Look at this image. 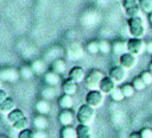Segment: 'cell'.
Listing matches in <instances>:
<instances>
[{
	"label": "cell",
	"instance_id": "6da1fadb",
	"mask_svg": "<svg viewBox=\"0 0 152 138\" xmlns=\"http://www.w3.org/2000/svg\"><path fill=\"white\" fill-rule=\"evenodd\" d=\"M127 25H128V30H129V33L132 34V37L142 38L145 36L146 27H145V23H144L142 18L140 15L139 17L128 18Z\"/></svg>",
	"mask_w": 152,
	"mask_h": 138
},
{
	"label": "cell",
	"instance_id": "7a4b0ae2",
	"mask_svg": "<svg viewBox=\"0 0 152 138\" xmlns=\"http://www.w3.org/2000/svg\"><path fill=\"white\" fill-rule=\"evenodd\" d=\"M76 118H77L80 124L89 125V124L93 123V120L95 118V108L86 102L84 105H82L78 108V111L76 113Z\"/></svg>",
	"mask_w": 152,
	"mask_h": 138
},
{
	"label": "cell",
	"instance_id": "3957f363",
	"mask_svg": "<svg viewBox=\"0 0 152 138\" xmlns=\"http://www.w3.org/2000/svg\"><path fill=\"white\" fill-rule=\"evenodd\" d=\"M104 77L103 73L99 69H91L88 75L86 76V86L87 88H89L90 90H95V89H100V84L102 79Z\"/></svg>",
	"mask_w": 152,
	"mask_h": 138
},
{
	"label": "cell",
	"instance_id": "277c9868",
	"mask_svg": "<svg viewBox=\"0 0 152 138\" xmlns=\"http://www.w3.org/2000/svg\"><path fill=\"white\" fill-rule=\"evenodd\" d=\"M145 49V42L142 40V38H137V37H132L131 39L127 40V50L128 52L133 54V55H140Z\"/></svg>",
	"mask_w": 152,
	"mask_h": 138
},
{
	"label": "cell",
	"instance_id": "5b68a950",
	"mask_svg": "<svg viewBox=\"0 0 152 138\" xmlns=\"http://www.w3.org/2000/svg\"><path fill=\"white\" fill-rule=\"evenodd\" d=\"M86 102L94 108L100 107L103 104V93L100 89L90 90L86 96Z\"/></svg>",
	"mask_w": 152,
	"mask_h": 138
},
{
	"label": "cell",
	"instance_id": "8992f818",
	"mask_svg": "<svg viewBox=\"0 0 152 138\" xmlns=\"http://www.w3.org/2000/svg\"><path fill=\"white\" fill-rule=\"evenodd\" d=\"M20 76V73L18 69L12 67H6L0 69V80L7 81V82H15Z\"/></svg>",
	"mask_w": 152,
	"mask_h": 138
},
{
	"label": "cell",
	"instance_id": "52a82bcc",
	"mask_svg": "<svg viewBox=\"0 0 152 138\" xmlns=\"http://www.w3.org/2000/svg\"><path fill=\"white\" fill-rule=\"evenodd\" d=\"M119 62H120V65L124 67L125 69H132L137 63V58H135V55L127 51L120 56Z\"/></svg>",
	"mask_w": 152,
	"mask_h": 138
},
{
	"label": "cell",
	"instance_id": "ba28073f",
	"mask_svg": "<svg viewBox=\"0 0 152 138\" xmlns=\"http://www.w3.org/2000/svg\"><path fill=\"white\" fill-rule=\"evenodd\" d=\"M126 70H127V69H125L124 67H121V65H116V67H114V68L110 69V71H109V76H110L116 83H121V82L126 79V75H127Z\"/></svg>",
	"mask_w": 152,
	"mask_h": 138
},
{
	"label": "cell",
	"instance_id": "9c48e42d",
	"mask_svg": "<svg viewBox=\"0 0 152 138\" xmlns=\"http://www.w3.org/2000/svg\"><path fill=\"white\" fill-rule=\"evenodd\" d=\"M116 87V82L110 77V76H104L101 81V84H100V90L103 93V94H110L112 90Z\"/></svg>",
	"mask_w": 152,
	"mask_h": 138
},
{
	"label": "cell",
	"instance_id": "30bf717a",
	"mask_svg": "<svg viewBox=\"0 0 152 138\" xmlns=\"http://www.w3.org/2000/svg\"><path fill=\"white\" fill-rule=\"evenodd\" d=\"M58 119L63 126H68V125H71L74 123L75 115H74V112L71 109H62L59 115H58Z\"/></svg>",
	"mask_w": 152,
	"mask_h": 138
},
{
	"label": "cell",
	"instance_id": "8fae6325",
	"mask_svg": "<svg viewBox=\"0 0 152 138\" xmlns=\"http://www.w3.org/2000/svg\"><path fill=\"white\" fill-rule=\"evenodd\" d=\"M69 77L71 80H74L75 82L80 83L82 82L84 79H86V73H84V69L82 67H74L71 68V70L69 71Z\"/></svg>",
	"mask_w": 152,
	"mask_h": 138
},
{
	"label": "cell",
	"instance_id": "7c38bea8",
	"mask_svg": "<svg viewBox=\"0 0 152 138\" xmlns=\"http://www.w3.org/2000/svg\"><path fill=\"white\" fill-rule=\"evenodd\" d=\"M112 51L118 55V56H121L122 54L127 52V42L125 40H121V39H116L112 43Z\"/></svg>",
	"mask_w": 152,
	"mask_h": 138
},
{
	"label": "cell",
	"instance_id": "4fadbf2b",
	"mask_svg": "<svg viewBox=\"0 0 152 138\" xmlns=\"http://www.w3.org/2000/svg\"><path fill=\"white\" fill-rule=\"evenodd\" d=\"M62 90L63 93L65 94H69V95H74L76 92H77V82H75L74 80H71L70 77L66 79L63 84H62Z\"/></svg>",
	"mask_w": 152,
	"mask_h": 138
},
{
	"label": "cell",
	"instance_id": "5bb4252c",
	"mask_svg": "<svg viewBox=\"0 0 152 138\" xmlns=\"http://www.w3.org/2000/svg\"><path fill=\"white\" fill-rule=\"evenodd\" d=\"M58 105L61 108L63 109H71L72 106H74V99H72V95H69V94H63L62 96H59L58 99Z\"/></svg>",
	"mask_w": 152,
	"mask_h": 138
},
{
	"label": "cell",
	"instance_id": "9a60e30c",
	"mask_svg": "<svg viewBox=\"0 0 152 138\" xmlns=\"http://www.w3.org/2000/svg\"><path fill=\"white\" fill-rule=\"evenodd\" d=\"M33 126L37 130H46L49 126V120L44 114H38L33 118Z\"/></svg>",
	"mask_w": 152,
	"mask_h": 138
},
{
	"label": "cell",
	"instance_id": "2e32d148",
	"mask_svg": "<svg viewBox=\"0 0 152 138\" xmlns=\"http://www.w3.org/2000/svg\"><path fill=\"white\" fill-rule=\"evenodd\" d=\"M44 81L48 86H57L61 81V77H59V74L51 70V71H46L44 74Z\"/></svg>",
	"mask_w": 152,
	"mask_h": 138
},
{
	"label": "cell",
	"instance_id": "e0dca14e",
	"mask_svg": "<svg viewBox=\"0 0 152 138\" xmlns=\"http://www.w3.org/2000/svg\"><path fill=\"white\" fill-rule=\"evenodd\" d=\"M65 69H66V63L62 58H57L51 63V70L57 73V74H59V75L65 73Z\"/></svg>",
	"mask_w": 152,
	"mask_h": 138
},
{
	"label": "cell",
	"instance_id": "ac0fdd59",
	"mask_svg": "<svg viewBox=\"0 0 152 138\" xmlns=\"http://www.w3.org/2000/svg\"><path fill=\"white\" fill-rule=\"evenodd\" d=\"M14 108H15V102L12 98H7L2 104H0V112L4 114L11 113Z\"/></svg>",
	"mask_w": 152,
	"mask_h": 138
},
{
	"label": "cell",
	"instance_id": "d6986e66",
	"mask_svg": "<svg viewBox=\"0 0 152 138\" xmlns=\"http://www.w3.org/2000/svg\"><path fill=\"white\" fill-rule=\"evenodd\" d=\"M76 131H77V138H93L91 130H90L89 125L80 124L76 127Z\"/></svg>",
	"mask_w": 152,
	"mask_h": 138
},
{
	"label": "cell",
	"instance_id": "ffe728a7",
	"mask_svg": "<svg viewBox=\"0 0 152 138\" xmlns=\"http://www.w3.org/2000/svg\"><path fill=\"white\" fill-rule=\"evenodd\" d=\"M50 104L46 99H42V100H38L37 104H36V109L39 114H48L50 112Z\"/></svg>",
	"mask_w": 152,
	"mask_h": 138
},
{
	"label": "cell",
	"instance_id": "44dd1931",
	"mask_svg": "<svg viewBox=\"0 0 152 138\" xmlns=\"http://www.w3.org/2000/svg\"><path fill=\"white\" fill-rule=\"evenodd\" d=\"M25 115H24V112L21 111V109H19V108H14L11 113H8L7 114V121L10 123V124H14V123H17L18 120H20V119H23Z\"/></svg>",
	"mask_w": 152,
	"mask_h": 138
},
{
	"label": "cell",
	"instance_id": "7402d4cb",
	"mask_svg": "<svg viewBox=\"0 0 152 138\" xmlns=\"http://www.w3.org/2000/svg\"><path fill=\"white\" fill-rule=\"evenodd\" d=\"M61 137L62 138H77L76 127H72L71 125L63 126V128L61 131Z\"/></svg>",
	"mask_w": 152,
	"mask_h": 138
},
{
	"label": "cell",
	"instance_id": "603a6c76",
	"mask_svg": "<svg viewBox=\"0 0 152 138\" xmlns=\"http://www.w3.org/2000/svg\"><path fill=\"white\" fill-rule=\"evenodd\" d=\"M19 73H20V77L25 79V80H28L31 79L36 73L32 68V65H23L20 69H19Z\"/></svg>",
	"mask_w": 152,
	"mask_h": 138
},
{
	"label": "cell",
	"instance_id": "cb8c5ba5",
	"mask_svg": "<svg viewBox=\"0 0 152 138\" xmlns=\"http://www.w3.org/2000/svg\"><path fill=\"white\" fill-rule=\"evenodd\" d=\"M31 65H32L34 73L38 74V75H40V74H45V73H46V71H45V70H46V65H45L44 61H42V59H36Z\"/></svg>",
	"mask_w": 152,
	"mask_h": 138
},
{
	"label": "cell",
	"instance_id": "d4e9b609",
	"mask_svg": "<svg viewBox=\"0 0 152 138\" xmlns=\"http://www.w3.org/2000/svg\"><path fill=\"white\" fill-rule=\"evenodd\" d=\"M86 50L89 52V54H91V55H95V54H97V52H100V40H90L88 44H87V46H86Z\"/></svg>",
	"mask_w": 152,
	"mask_h": 138
},
{
	"label": "cell",
	"instance_id": "484cf974",
	"mask_svg": "<svg viewBox=\"0 0 152 138\" xmlns=\"http://www.w3.org/2000/svg\"><path fill=\"white\" fill-rule=\"evenodd\" d=\"M109 95H110L112 100H114V101H116V102H120V101H122L124 99H126L125 95H124V92H122L121 87H115V88L112 90V93H110Z\"/></svg>",
	"mask_w": 152,
	"mask_h": 138
},
{
	"label": "cell",
	"instance_id": "4316f807",
	"mask_svg": "<svg viewBox=\"0 0 152 138\" xmlns=\"http://www.w3.org/2000/svg\"><path fill=\"white\" fill-rule=\"evenodd\" d=\"M28 126H30V120L26 118V117H24L23 119H20V120H18L17 123H14L13 124V128L14 130H17V131H23V130H26V128H28Z\"/></svg>",
	"mask_w": 152,
	"mask_h": 138
},
{
	"label": "cell",
	"instance_id": "83f0119b",
	"mask_svg": "<svg viewBox=\"0 0 152 138\" xmlns=\"http://www.w3.org/2000/svg\"><path fill=\"white\" fill-rule=\"evenodd\" d=\"M42 95L46 100L53 99L56 96V88H55V86H48V87H45L43 89V92H42Z\"/></svg>",
	"mask_w": 152,
	"mask_h": 138
},
{
	"label": "cell",
	"instance_id": "f1b7e54d",
	"mask_svg": "<svg viewBox=\"0 0 152 138\" xmlns=\"http://www.w3.org/2000/svg\"><path fill=\"white\" fill-rule=\"evenodd\" d=\"M121 89H122V92H124L125 98H132V96L134 95V93L137 92L132 83H125V84H122V86H121Z\"/></svg>",
	"mask_w": 152,
	"mask_h": 138
},
{
	"label": "cell",
	"instance_id": "f546056e",
	"mask_svg": "<svg viewBox=\"0 0 152 138\" xmlns=\"http://www.w3.org/2000/svg\"><path fill=\"white\" fill-rule=\"evenodd\" d=\"M132 84H133V87L135 88V90H138V92L144 90V89L146 88V83L144 82V80L141 79V76H140V75H139V76H135V77L133 79Z\"/></svg>",
	"mask_w": 152,
	"mask_h": 138
},
{
	"label": "cell",
	"instance_id": "4dcf8cb0",
	"mask_svg": "<svg viewBox=\"0 0 152 138\" xmlns=\"http://www.w3.org/2000/svg\"><path fill=\"white\" fill-rule=\"evenodd\" d=\"M139 6L141 8V12L150 14L152 12V0H139Z\"/></svg>",
	"mask_w": 152,
	"mask_h": 138
},
{
	"label": "cell",
	"instance_id": "1f68e13d",
	"mask_svg": "<svg viewBox=\"0 0 152 138\" xmlns=\"http://www.w3.org/2000/svg\"><path fill=\"white\" fill-rule=\"evenodd\" d=\"M110 51H112V44H110L108 40H106V39L100 40V52L107 55V54H109Z\"/></svg>",
	"mask_w": 152,
	"mask_h": 138
},
{
	"label": "cell",
	"instance_id": "d6a6232c",
	"mask_svg": "<svg viewBox=\"0 0 152 138\" xmlns=\"http://www.w3.org/2000/svg\"><path fill=\"white\" fill-rule=\"evenodd\" d=\"M139 6V0H122V7L125 11Z\"/></svg>",
	"mask_w": 152,
	"mask_h": 138
},
{
	"label": "cell",
	"instance_id": "836d02e7",
	"mask_svg": "<svg viewBox=\"0 0 152 138\" xmlns=\"http://www.w3.org/2000/svg\"><path fill=\"white\" fill-rule=\"evenodd\" d=\"M140 76H141V79L144 80V82L146 83V86H150V84H152V73L147 69V70H144L141 74H140Z\"/></svg>",
	"mask_w": 152,
	"mask_h": 138
},
{
	"label": "cell",
	"instance_id": "e575fe53",
	"mask_svg": "<svg viewBox=\"0 0 152 138\" xmlns=\"http://www.w3.org/2000/svg\"><path fill=\"white\" fill-rule=\"evenodd\" d=\"M18 138H34V132L32 130H30V128L23 130V131L19 132Z\"/></svg>",
	"mask_w": 152,
	"mask_h": 138
},
{
	"label": "cell",
	"instance_id": "d590c367",
	"mask_svg": "<svg viewBox=\"0 0 152 138\" xmlns=\"http://www.w3.org/2000/svg\"><path fill=\"white\" fill-rule=\"evenodd\" d=\"M140 136L141 138H152V128L150 127H144L140 130Z\"/></svg>",
	"mask_w": 152,
	"mask_h": 138
},
{
	"label": "cell",
	"instance_id": "8d00e7d4",
	"mask_svg": "<svg viewBox=\"0 0 152 138\" xmlns=\"http://www.w3.org/2000/svg\"><path fill=\"white\" fill-rule=\"evenodd\" d=\"M34 138H49V134L45 130H36L34 131Z\"/></svg>",
	"mask_w": 152,
	"mask_h": 138
},
{
	"label": "cell",
	"instance_id": "74e56055",
	"mask_svg": "<svg viewBox=\"0 0 152 138\" xmlns=\"http://www.w3.org/2000/svg\"><path fill=\"white\" fill-rule=\"evenodd\" d=\"M7 98H8V96H7V93L0 88V104H2Z\"/></svg>",
	"mask_w": 152,
	"mask_h": 138
},
{
	"label": "cell",
	"instance_id": "f35d334b",
	"mask_svg": "<svg viewBox=\"0 0 152 138\" xmlns=\"http://www.w3.org/2000/svg\"><path fill=\"white\" fill-rule=\"evenodd\" d=\"M128 138H141V136H140V132H132L128 136Z\"/></svg>",
	"mask_w": 152,
	"mask_h": 138
},
{
	"label": "cell",
	"instance_id": "ab89813d",
	"mask_svg": "<svg viewBox=\"0 0 152 138\" xmlns=\"http://www.w3.org/2000/svg\"><path fill=\"white\" fill-rule=\"evenodd\" d=\"M147 18H148V23H150V24H152V12L148 14V17H147Z\"/></svg>",
	"mask_w": 152,
	"mask_h": 138
},
{
	"label": "cell",
	"instance_id": "60d3db41",
	"mask_svg": "<svg viewBox=\"0 0 152 138\" xmlns=\"http://www.w3.org/2000/svg\"><path fill=\"white\" fill-rule=\"evenodd\" d=\"M148 70H150V71L152 73V61H151V63L148 64Z\"/></svg>",
	"mask_w": 152,
	"mask_h": 138
},
{
	"label": "cell",
	"instance_id": "b9f144b4",
	"mask_svg": "<svg viewBox=\"0 0 152 138\" xmlns=\"http://www.w3.org/2000/svg\"><path fill=\"white\" fill-rule=\"evenodd\" d=\"M1 83H2V81H1V80H0V88H1Z\"/></svg>",
	"mask_w": 152,
	"mask_h": 138
},
{
	"label": "cell",
	"instance_id": "7bdbcfd3",
	"mask_svg": "<svg viewBox=\"0 0 152 138\" xmlns=\"http://www.w3.org/2000/svg\"><path fill=\"white\" fill-rule=\"evenodd\" d=\"M0 138H6V137H4V136H0Z\"/></svg>",
	"mask_w": 152,
	"mask_h": 138
},
{
	"label": "cell",
	"instance_id": "ee69618b",
	"mask_svg": "<svg viewBox=\"0 0 152 138\" xmlns=\"http://www.w3.org/2000/svg\"><path fill=\"white\" fill-rule=\"evenodd\" d=\"M150 25H151V29H152V24H150Z\"/></svg>",
	"mask_w": 152,
	"mask_h": 138
}]
</instances>
